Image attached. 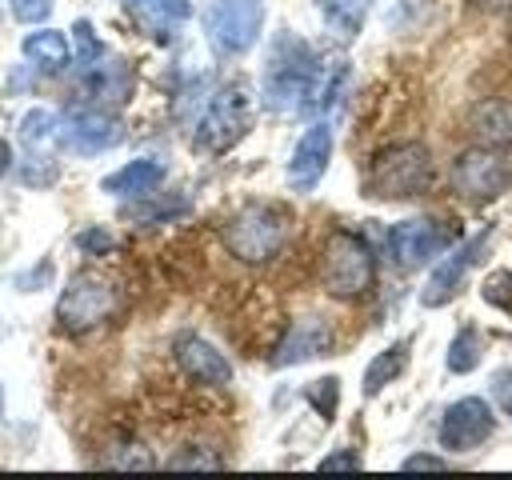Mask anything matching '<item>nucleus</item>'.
Instances as JSON below:
<instances>
[{
	"mask_svg": "<svg viewBox=\"0 0 512 480\" xmlns=\"http://www.w3.org/2000/svg\"><path fill=\"white\" fill-rule=\"evenodd\" d=\"M340 80H344V68H336L332 76H320L312 48L296 36H280L264 68V96L280 112H324L336 104Z\"/></svg>",
	"mask_w": 512,
	"mask_h": 480,
	"instance_id": "obj_1",
	"label": "nucleus"
},
{
	"mask_svg": "<svg viewBox=\"0 0 512 480\" xmlns=\"http://www.w3.org/2000/svg\"><path fill=\"white\" fill-rule=\"evenodd\" d=\"M428 184H432V156L416 140L380 148L364 176V192L376 200H412L428 192Z\"/></svg>",
	"mask_w": 512,
	"mask_h": 480,
	"instance_id": "obj_2",
	"label": "nucleus"
},
{
	"mask_svg": "<svg viewBox=\"0 0 512 480\" xmlns=\"http://www.w3.org/2000/svg\"><path fill=\"white\" fill-rule=\"evenodd\" d=\"M288 240V212L276 204H244L224 224V244L244 264L272 260Z\"/></svg>",
	"mask_w": 512,
	"mask_h": 480,
	"instance_id": "obj_3",
	"label": "nucleus"
},
{
	"mask_svg": "<svg viewBox=\"0 0 512 480\" xmlns=\"http://www.w3.org/2000/svg\"><path fill=\"white\" fill-rule=\"evenodd\" d=\"M376 280V256L356 232H332L320 252V284L336 300H356Z\"/></svg>",
	"mask_w": 512,
	"mask_h": 480,
	"instance_id": "obj_4",
	"label": "nucleus"
},
{
	"mask_svg": "<svg viewBox=\"0 0 512 480\" xmlns=\"http://www.w3.org/2000/svg\"><path fill=\"white\" fill-rule=\"evenodd\" d=\"M120 308V292L112 280L96 276V272H80L68 280V288L56 300V324L72 336H84L100 324H108Z\"/></svg>",
	"mask_w": 512,
	"mask_h": 480,
	"instance_id": "obj_5",
	"label": "nucleus"
},
{
	"mask_svg": "<svg viewBox=\"0 0 512 480\" xmlns=\"http://www.w3.org/2000/svg\"><path fill=\"white\" fill-rule=\"evenodd\" d=\"M248 124H252V100H248V92L240 84H224L216 96H208L204 116L196 120L192 144L204 156H220V152H228L248 132Z\"/></svg>",
	"mask_w": 512,
	"mask_h": 480,
	"instance_id": "obj_6",
	"label": "nucleus"
},
{
	"mask_svg": "<svg viewBox=\"0 0 512 480\" xmlns=\"http://www.w3.org/2000/svg\"><path fill=\"white\" fill-rule=\"evenodd\" d=\"M204 28L216 52L240 56L260 40L264 28V4L260 0H212L204 12Z\"/></svg>",
	"mask_w": 512,
	"mask_h": 480,
	"instance_id": "obj_7",
	"label": "nucleus"
},
{
	"mask_svg": "<svg viewBox=\"0 0 512 480\" xmlns=\"http://www.w3.org/2000/svg\"><path fill=\"white\" fill-rule=\"evenodd\" d=\"M508 184H512V160L488 144L464 148L452 160V188L468 200H496L508 192Z\"/></svg>",
	"mask_w": 512,
	"mask_h": 480,
	"instance_id": "obj_8",
	"label": "nucleus"
},
{
	"mask_svg": "<svg viewBox=\"0 0 512 480\" xmlns=\"http://www.w3.org/2000/svg\"><path fill=\"white\" fill-rule=\"evenodd\" d=\"M120 140H124V128L108 108H72L60 120V144L80 156H96L104 148H116Z\"/></svg>",
	"mask_w": 512,
	"mask_h": 480,
	"instance_id": "obj_9",
	"label": "nucleus"
},
{
	"mask_svg": "<svg viewBox=\"0 0 512 480\" xmlns=\"http://www.w3.org/2000/svg\"><path fill=\"white\" fill-rule=\"evenodd\" d=\"M456 236H460V228H444L436 220H404L388 232V248L400 268H420L432 256H440Z\"/></svg>",
	"mask_w": 512,
	"mask_h": 480,
	"instance_id": "obj_10",
	"label": "nucleus"
},
{
	"mask_svg": "<svg viewBox=\"0 0 512 480\" xmlns=\"http://www.w3.org/2000/svg\"><path fill=\"white\" fill-rule=\"evenodd\" d=\"M492 428H496V416H492L488 400L464 396V400L448 404V412L440 420V444L448 452H472L492 436Z\"/></svg>",
	"mask_w": 512,
	"mask_h": 480,
	"instance_id": "obj_11",
	"label": "nucleus"
},
{
	"mask_svg": "<svg viewBox=\"0 0 512 480\" xmlns=\"http://www.w3.org/2000/svg\"><path fill=\"white\" fill-rule=\"evenodd\" d=\"M172 352H176V364H180V372H184L188 380L208 384V388H228V384H232V364H228L224 352H216V344H208L204 336L184 332V336L172 344Z\"/></svg>",
	"mask_w": 512,
	"mask_h": 480,
	"instance_id": "obj_12",
	"label": "nucleus"
},
{
	"mask_svg": "<svg viewBox=\"0 0 512 480\" xmlns=\"http://www.w3.org/2000/svg\"><path fill=\"white\" fill-rule=\"evenodd\" d=\"M328 160H332V128H328V124H312V128L296 140V148H292L288 184H292L296 192L316 188L320 176H324V168H328Z\"/></svg>",
	"mask_w": 512,
	"mask_h": 480,
	"instance_id": "obj_13",
	"label": "nucleus"
},
{
	"mask_svg": "<svg viewBox=\"0 0 512 480\" xmlns=\"http://www.w3.org/2000/svg\"><path fill=\"white\" fill-rule=\"evenodd\" d=\"M488 236H492V232H480L476 240L460 244L456 252H448V256L432 268V276H428V284H424V292H420V304H424V308H440V304H448V300L456 296V288L464 284V272L472 268V260H476V252L488 244Z\"/></svg>",
	"mask_w": 512,
	"mask_h": 480,
	"instance_id": "obj_14",
	"label": "nucleus"
},
{
	"mask_svg": "<svg viewBox=\"0 0 512 480\" xmlns=\"http://www.w3.org/2000/svg\"><path fill=\"white\" fill-rule=\"evenodd\" d=\"M80 92L100 100V104H124L128 92H132V68L120 60V56H96L84 64L80 72Z\"/></svg>",
	"mask_w": 512,
	"mask_h": 480,
	"instance_id": "obj_15",
	"label": "nucleus"
},
{
	"mask_svg": "<svg viewBox=\"0 0 512 480\" xmlns=\"http://www.w3.org/2000/svg\"><path fill=\"white\" fill-rule=\"evenodd\" d=\"M328 344H332V332L324 328V320H316V316L296 320V324L288 328V336L280 340V348H276L272 364H276V368H288V364H300V360L324 356V352H328Z\"/></svg>",
	"mask_w": 512,
	"mask_h": 480,
	"instance_id": "obj_16",
	"label": "nucleus"
},
{
	"mask_svg": "<svg viewBox=\"0 0 512 480\" xmlns=\"http://www.w3.org/2000/svg\"><path fill=\"white\" fill-rule=\"evenodd\" d=\"M128 12L156 36V40H168L188 16H192V4L188 0H124Z\"/></svg>",
	"mask_w": 512,
	"mask_h": 480,
	"instance_id": "obj_17",
	"label": "nucleus"
},
{
	"mask_svg": "<svg viewBox=\"0 0 512 480\" xmlns=\"http://www.w3.org/2000/svg\"><path fill=\"white\" fill-rule=\"evenodd\" d=\"M160 180H164V164L144 156V160H128L124 168H116L112 176H104L100 188L112 192V196H148Z\"/></svg>",
	"mask_w": 512,
	"mask_h": 480,
	"instance_id": "obj_18",
	"label": "nucleus"
},
{
	"mask_svg": "<svg viewBox=\"0 0 512 480\" xmlns=\"http://www.w3.org/2000/svg\"><path fill=\"white\" fill-rule=\"evenodd\" d=\"M60 140V116H52L48 108H32L20 120V144L28 148V160H48L52 144Z\"/></svg>",
	"mask_w": 512,
	"mask_h": 480,
	"instance_id": "obj_19",
	"label": "nucleus"
},
{
	"mask_svg": "<svg viewBox=\"0 0 512 480\" xmlns=\"http://www.w3.org/2000/svg\"><path fill=\"white\" fill-rule=\"evenodd\" d=\"M468 128L484 140V144H512V108L500 100H484L472 108Z\"/></svg>",
	"mask_w": 512,
	"mask_h": 480,
	"instance_id": "obj_20",
	"label": "nucleus"
},
{
	"mask_svg": "<svg viewBox=\"0 0 512 480\" xmlns=\"http://www.w3.org/2000/svg\"><path fill=\"white\" fill-rule=\"evenodd\" d=\"M404 364H408V340H396L384 352H376L372 364L364 368V396H376L384 384H392L404 372Z\"/></svg>",
	"mask_w": 512,
	"mask_h": 480,
	"instance_id": "obj_21",
	"label": "nucleus"
},
{
	"mask_svg": "<svg viewBox=\"0 0 512 480\" xmlns=\"http://www.w3.org/2000/svg\"><path fill=\"white\" fill-rule=\"evenodd\" d=\"M316 8L336 36H356L368 16V0H316Z\"/></svg>",
	"mask_w": 512,
	"mask_h": 480,
	"instance_id": "obj_22",
	"label": "nucleus"
},
{
	"mask_svg": "<svg viewBox=\"0 0 512 480\" xmlns=\"http://www.w3.org/2000/svg\"><path fill=\"white\" fill-rule=\"evenodd\" d=\"M24 56L48 72H60L68 64V40H64V32H32L24 40Z\"/></svg>",
	"mask_w": 512,
	"mask_h": 480,
	"instance_id": "obj_23",
	"label": "nucleus"
},
{
	"mask_svg": "<svg viewBox=\"0 0 512 480\" xmlns=\"http://www.w3.org/2000/svg\"><path fill=\"white\" fill-rule=\"evenodd\" d=\"M480 364V336L472 328H460L448 344V368L452 372H472Z\"/></svg>",
	"mask_w": 512,
	"mask_h": 480,
	"instance_id": "obj_24",
	"label": "nucleus"
},
{
	"mask_svg": "<svg viewBox=\"0 0 512 480\" xmlns=\"http://www.w3.org/2000/svg\"><path fill=\"white\" fill-rule=\"evenodd\" d=\"M480 296H484V304H492V308H500V312H508L512 316V272H492V276H484V284H480Z\"/></svg>",
	"mask_w": 512,
	"mask_h": 480,
	"instance_id": "obj_25",
	"label": "nucleus"
},
{
	"mask_svg": "<svg viewBox=\"0 0 512 480\" xmlns=\"http://www.w3.org/2000/svg\"><path fill=\"white\" fill-rule=\"evenodd\" d=\"M336 392H340V380H336V376H324V380L308 384L304 396L316 404V412H320L324 420H332V412H336Z\"/></svg>",
	"mask_w": 512,
	"mask_h": 480,
	"instance_id": "obj_26",
	"label": "nucleus"
},
{
	"mask_svg": "<svg viewBox=\"0 0 512 480\" xmlns=\"http://www.w3.org/2000/svg\"><path fill=\"white\" fill-rule=\"evenodd\" d=\"M104 464H116V468H152V452L144 444H120V452H112Z\"/></svg>",
	"mask_w": 512,
	"mask_h": 480,
	"instance_id": "obj_27",
	"label": "nucleus"
},
{
	"mask_svg": "<svg viewBox=\"0 0 512 480\" xmlns=\"http://www.w3.org/2000/svg\"><path fill=\"white\" fill-rule=\"evenodd\" d=\"M8 8L20 24H40L52 16V0H8Z\"/></svg>",
	"mask_w": 512,
	"mask_h": 480,
	"instance_id": "obj_28",
	"label": "nucleus"
},
{
	"mask_svg": "<svg viewBox=\"0 0 512 480\" xmlns=\"http://www.w3.org/2000/svg\"><path fill=\"white\" fill-rule=\"evenodd\" d=\"M224 460L220 456H212V452H204V448H184V452H176L172 460H168V468H220Z\"/></svg>",
	"mask_w": 512,
	"mask_h": 480,
	"instance_id": "obj_29",
	"label": "nucleus"
},
{
	"mask_svg": "<svg viewBox=\"0 0 512 480\" xmlns=\"http://www.w3.org/2000/svg\"><path fill=\"white\" fill-rule=\"evenodd\" d=\"M72 32H76V44H80V64H88V60H96V56L104 52V44L92 36V24H88V20H76Z\"/></svg>",
	"mask_w": 512,
	"mask_h": 480,
	"instance_id": "obj_30",
	"label": "nucleus"
},
{
	"mask_svg": "<svg viewBox=\"0 0 512 480\" xmlns=\"http://www.w3.org/2000/svg\"><path fill=\"white\" fill-rule=\"evenodd\" d=\"M76 244L84 248V256H104V252H112V236H108L104 228H84V232L76 236Z\"/></svg>",
	"mask_w": 512,
	"mask_h": 480,
	"instance_id": "obj_31",
	"label": "nucleus"
},
{
	"mask_svg": "<svg viewBox=\"0 0 512 480\" xmlns=\"http://www.w3.org/2000/svg\"><path fill=\"white\" fill-rule=\"evenodd\" d=\"M340 468L356 472V468H360V456H356V452H332V456L320 460V472H340Z\"/></svg>",
	"mask_w": 512,
	"mask_h": 480,
	"instance_id": "obj_32",
	"label": "nucleus"
},
{
	"mask_svg": "<svg viewBox=\"0 0 512 480\" xmlns=\"http://www.w3.org/2000/svg\"><path fill=\"white\" fill-rule=\"evenodd\" d=\"M404 468H408V472H420V468H448V464H444L440 456H428V452H416V456H408V460H404Z\"/></svg>",
	"mask_w": 512,
	"mask_h": 480,
	"instance_id": "obj_33",
	"label": "nucleus"
},
{
	"mask_svg": "<svg viewBox=\"0 0 512 480\" xmlns=\"http://www.w3.org/2000/svg\"><path fill=\"white\" fill-rule=\"evenodd\" d=\"M8 164H12V148H8L4 140H0V176L8 172Z\"/></svg>",
	"mask_w": 512,
	"mask_h": 480,
	"instance_id": "obj_34",
	"label": "nucleus"
},
{
	"mask_svg": "<svg viewBox=\"0 0 512 480\" xmlns=\"http://www.w3.org/2000/svg\"><path fill=\"white\" fill-rule=\"evenodd\" d=\"M0 416H4V388H0Z\"/></svg>",
	"mask_w": 512,
	"mask_h": 480,
	"instance_id": "obj_35",
	"label": "nucleus"
},
{
	"mask_svg": "<svg viewBox=\"0 0 512 480\" xmlns=\"http://www.w3.org/2000/svg\"><path fill=\"white\" fill-rule=\"evenodd\" d=\"M508 416H512V396H508Z\"/></svg>",
	"mask_w": 512,
	"mask_h": 480,
	"instance_id": "obj_36",
	"label": "nucleus"
}]
</instances>
